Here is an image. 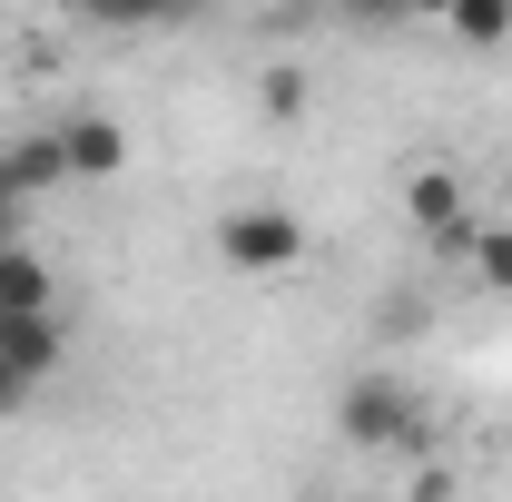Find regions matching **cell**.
Masks as SVG:
<instances>
[{
	"mask_svg": "<svg viewBox=\"0 0 512 502\" xmlns=\"http://www.w3.org/2000/svg\"><path fill=\"white\" fill-rule=\"evenodd\" d=\"M306 109V69H266V119H296Z\"/></svg>",
	"mask_w": 512,
	"mask_h": 502,
	"instance_id": "cell-10",
	"label": "cell"
},
{
	"mask_svg": "<svg viewBox=\"0 0 512 502\" xmlns=\"http://www.w3.org/2000/svg\"><path fill=\"white\" fill-rule=\"evenodd\" d=\"M0 355H10V375L30 384V394H40V384L60 375V315H0Z\"/></svg>",
	"mask_w": 512,
	"mask_h": 502,
	"instance_id": "cell-6",
	"label": "cell"
},
{
	"mask_svg": "<svg viewBox=\"0 0 512 502\" xmlns=\"http://www.w3.org/2000/svg\"><path fill=\"white\" fill-rule=\"evenodd\" d=\"M444 30L463 50H503L512 40V0H463V10H444Z\"/></svg>",
	"mask_w": 512,
	"mask_h": 502,
	"instance_id": "cell-8",
	"label": "cell"
},
{
	"mask_svg": "<svg viewBox=\"0 0 512 502\" xmlns=\"http://www.w3.org/2000/svg\"><path fill=\"white\" fill-rule=\"evenodd\" d=\"M20 404H30V384L10 375V355H0V414H20Z\"/></svg>",
	"mask_w": 512,
	"mask_h": 502,
	"instance_id": "cell-11",
	"label": "cell"
},
{
	"mask_svg": "<svg viewBox=\"0 0 512 502\" xmlns=\"http://www.w3.org/2000/svg\"><path fill=\"white\" fill-rule=\"evenodd\" d=\"M50 306H60V276H50L30 247H10L0 256V315H50Z\"/></svg>",
	"mask_w": 512,
	"mask_h": 502,
	"instance_id": "cell-7",
	"label": "cell"
},
{
	"mask_svg": "<svg viewBox=\"0 0 512 502\" xmlns=\"http://www.w3.org/2000/svg\"><path fill=\"white\" fill-rule=\"evenodd\" d=\"M60 158H69V178H119L128 168V128L109 119V109H79V119L60 128Z\"/></svg>",
	"mask_w": 512,
	"mask_h": 502,
	"instance_id": "cell-5",
	"label": "cell"
},
{
	"mask_svg": "<svg viewBox=\"0 0 512 502\" xmlns=\"http://www.w3.org/2000/svg\"><path fill=\"white\" fill-rule=\"evenodd\" d=\"M217 256H227L237 276H286V266L306 256V217H296V207H227V217H217Z\"/></svg>",
	"mask_w": 512,
	"mask_h": 502,
	"instance_id": "cell-2",
	"label": "cell"
},
{
	"mask_svg": "<svg viewBox=\"0 0 512 502\" xmlns=\"http://www.w3.org/2000/svg\"><path fill=\"white\" fill-rule=\"evenodd\" d=\"M404 217L434 256H473V217H463V178L453 168H414L404 178Z\"/></svg>",
	"mask_w": 512,
	"mask_h": 502,
	"instance_id": "cell-3",
	"label": "cell"
},
{
	"mask_svg": "<svg viewBox=\"0 0 512 502\" xmlns=\"http://www.w3.org/2000/svg\"><path fill=\"white\" fill-rule=\"evenodd\" d=\"M20 247V207H10V197H0V256Z\"/></svg>",
	"mask_w": 512,
	"mask_h": 502,
	"instance_id": "cell-12",
	"label": "cell"
},
{
	"mask_svg": "<svg viewBox=\"0 0 512 502\" xmlns=\"http://www.w3.org/2000/svg\"><path fill=\"white\" fill-rule=\"evenodd\" d=\"M60 178H69V158H60V128H20V138H0V197H10V207L50 197Z\"/></svg>",
	"mask_w": 512,
	"mask_h": 502,
	"instance_id": "cell-4",
	"label": "cell"
},
{
	"mask_svg": "<svg viewBox=\"0 0 512 502\" xmlns=\"http://www.w3.org/2000/svg\"><path fill=\"white\" fill-rule=\"evenodd\" d=\"M473 276L493 296H512V227H473Z\"/></svg>",
	"mask_w": 512,
	"mask_h": 502,
	"instance_id": "cell-9",
	"label": "cell"
},
{
	"mask_svg": "<svg viewBox=\"0 0 512 502\" xmlns=\"http://www.w3.org/2000/svg\"><path fill=\"white\" fill-rule=\"evenodd\" d=\"M335 434L355 453H414L424 443V404H414V384H394V375H355L335 394Z\"/></svg>",
	"mask_w": 512,
	"mask_h": 502,
	"instance_id": "cell-1",
	"label": "cell"
}]
</instances>
